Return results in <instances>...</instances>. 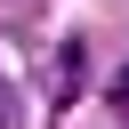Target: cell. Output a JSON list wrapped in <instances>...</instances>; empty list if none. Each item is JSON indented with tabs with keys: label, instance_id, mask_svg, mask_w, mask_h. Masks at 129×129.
<instances>
[{
	"label": "cell",
	"instance_id": "1",
	"mask_svg": "<svg viewBox=\"0 0 129 129\" xmlns=\"http://www.w3.org/2000/svg\"><path fill=\"white\" fill-rule=\"evenodd\" d=\"M113 105H129V73H121V81H113Z\"/></svg>",
	"mask_w": 129,
	"mask_h": 129
}]
</instances>
